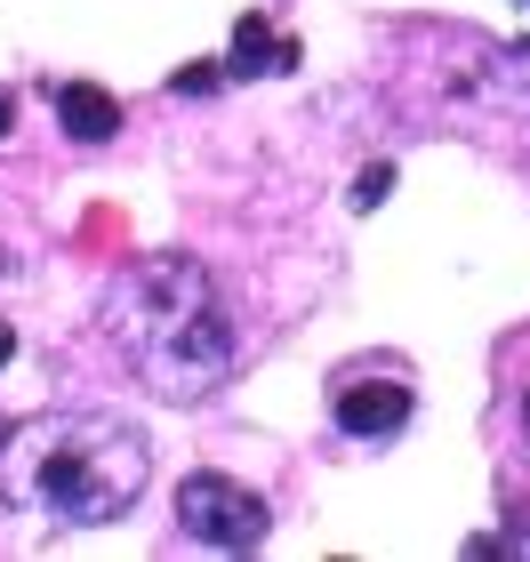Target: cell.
I'll return each mask as SVG.
<instances>
[{"mask_svg":"<svg viewBox=\"0 0 530 562\" xmlns=\"http://www.w3.org/2000/svg\"><path fill=\"white\" fill-rule=\"evenodd\" d=\"M297 65V41L273 33L266 16H241L234 24V48H225V72H241V81H258V72H290Z\"/></svg>","mask_w":530,"mask_h":562,"instance_id":"5b68a950","label":"cell"},{"mask_svg":"<svg viewBox=\"0 0 530 562\" xmlns=\"http://www.w3.org/2000/svg\"><path fill=\"white\" fill-rule=\"evenodd\" d=\"M145 474H154V450L113 411H41L0 434V498L41 522L97 530L137 506Z\"/></svg>","mask_w":530,"mask_h":562,"instance_id":"6da1fadb","label":"cell"},{"mask_svg":"<svg viewBox=\"0 0 530 562\" xmlns=\"http://www.w3.org/2000/svg\"><path fill=\"white\" fill-rule=\"evenodd\" d=\"M57 121H65V137H81V145H105L121 130V105L105 89H89V81H65L57 89Z\"/></svg>","mask_w":530,"mask_h":562,"instance_id":"8992f818","label":"cell"},{"mask_svg":"<svg viewBox=\"0 0 530 562\" xmlns=\"http://www.w3.org/2000/svg\"><path fill=\"white\" fill-rule=\"evenodd\" d=\"M498 547H507V554H530V530H515V539H474V554H498Z\"/></svg>","mask_w":530,"mask_h":562,"instance_id":"9c48e42d","label":"cell"},{"mask_svg":"<svg viewBox=\"0 0 530 562\" xmlns=\"http://www.w3.org/2000/svg\"><path fill=\"white\" fill-rule=\"evenodd\" d=\"M177 530L201 539V547L249 554L273 530V506L258 491H241V482H225V474H185V482H177Z\"/></svg>","mask_w":530,"mask_h":562,"instance_id":"3957f363","label":"cell"},{"mask_svg":"<svg viewBox=\"0 0 530 562\" xmlns=\"http://www.w3.org/2000/svg\"><path fill=\"white\" fill-rule=\"evenodd\" d=\"M522 434H530V394H522Z\"/></svg>","mask_w":530,"mask_h":562,"instance_id":"7c38bea8","label":"cell"},{"mask_svg":"<svg viewBox=\"0 0 530 562\" xmlns=\"http://www.w3.org/2000/svg\"><path fill=\"white\" fill-rule=\"evenodd\" d=\"M330 418H338V434H353V442H386V434L410 426V386H402V378H346Z\"/></svg>","mask_w":530,"mask_h":562,"instance_id":"277c9868","label":"cell"},{"mask_svg":"<svg viewBox=\"0 0 530 562\" xmlns=\"http://www.w3.org/2000/svg\"><path fill=\"white\" fill-rule=\"evenodd\" d=\"M105 338L161 402H201L234 370V322L201 258H137L105 290Z\"/></svg>","mask_w":530,"mask_h":562,"instance_id":"7a4b0ae2","label":"cell"},{"mask_svg":"<svg viewBox=\"0 0 530 562\" xmlns=\"http://www.w3.org/2000/svg\"><path fill=\"white\" fill-rule=\"evenodd\" d=\"M9 130H16V97L0 89V137H9Z\"/></svg>","mask_w":530,"mask_h":562,"instance_id":"30bf717a","label":"cell"},{"mask_svg":"<svg viewBox=\"0 0 530 562\" xmlns=\"http://www.w3.org/2000/svg\"><path fill=\"white\" fill-rule=\"evenodd\" d=\"M386 193H394V169H386V161H370L362 177H353V210H377Z\"/></svg>","mask_w":530,"mask_h":562,"instance_id":"52a82bcc","label":"cell"},{"mask_svg":"<svg viewBox=\"0 0 530 562\" xmlns=\"http://www.w3.org/2000/svg\"><path fill=\"white\" fill-rule=\"evenodd\" d=\"M217 89V72L210 65H201V72H177V97H210Z\"/></svg>","mask_w":530,"mask_h":562,"instance_id":"ba28073f","label":"cell"},{"mask_svg":"<svg viewBox=\"0 0 530 562\" xmlns=\"http://www.w3.org/2000/svg\"><path fill=\"white\" fill-rule=\"evenodd\" d=\"M9 353H16V338H9V322H0V370H9Z\"/></svg>","mask_w":530,"mask_h":562,"instance_id":"8fae6325","label":"cell"}]
</instances>
